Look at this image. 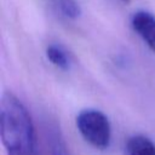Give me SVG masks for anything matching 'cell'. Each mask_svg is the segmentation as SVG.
<instances>
[{
	"label": "cell",
	"instance_id": "obj_4",
	"mask_svg": "<svg viewBox=\"0 0 155 155\" xmlns=\"http://www.w3.org/2000/svg\"><path fill=\"white\" fill-rule=\"evenodd\" d=\"M127 155H155V144L143 134H134L126 143Z\"/></svg>",
	"mask_w": 155,
	"mask_h": 155
},
{
	"label": "cell",
	"instance_id": "obj_1",
	"mask_svg": "<svg viewBox=\"0 0 155 155\" xmlns=\"http://www.w3.org/2000/svg\"><path fill=\"white\" fill-rule=\"evenodd\" d=\"M0 134L7 155H39L30 114L12 92L1 97Z\"/></svg>",
	"mask_w": 155,
	"mask_h": 155
},
{
	"label": "cell",
	"instance_id": "obj_3",
	"mask_svg": "<svg viewBox=\"0 0 155 155\" xmlns=\"http://www.w3.org/2000/svg\"><path fill=\"white\" fill-rule=\"evenodd\" d=\"M132 27L155 52V17L147 11H138L132 16Z\"/></svg>",
	"mask_w": 155,
	"mask_h": 155
},
{
	"label": "cell",
	"instance_id": "obj_5",
	"mask_svg": "<svg viewBox=\"0 0 155 155\" xmlns=\"http://www.w3.org/2000/svg\"><path fill=\"white\" fill-rule=\"evenodd\" d=\"M46 56L48 61L57 68L63 70H67L69 68V58L62 47L57 45H50L46 48Z\"/></svg>",
	"mask_w": 155,
	"mask_h": 155
},
{
	"label": "cell",
	"instance_id": "obj_7",
	"mask_svg": "<svg viewBox=\"0 0 155 155\" xmlns=\"http://www.w3.org/2000/svg\"><path fill=\"white\" fill-rule=\"evenodd\" d=\"M59 8L64 16L75 19L80 16L81 8L75 0H59Z\"/></svg>",
	"mask_w": 155,
	"mask_h": 155
},
{
	"label": "cell",
	"instance_id": "obj_8",
	"mask_svg": "<svg viewBox=\"0 0 155 155\" xmlns=\"http://www.w3.org/2000/svg\"><path fill=\"white\" fill-rule=\"evenodd\" d=\"M122 1H124V2H126V4H128V2L131 1V0H122Z\"/></svg>",
	"mask_w": 155,
	"mask_h": 155
},
{
	"label": "cell",
	"instance_id": "obj_6",
	"mask_svg": "<svg viewBox=\"0 0 155 155\" xmlns=\"http://www.w3.org/2000/svg\"><path fill=\"white\" fill-rule=\"evenodd\" d=\"M50 150L51 155H69L62 136L56 130L50 133Z\"/></svg>",
	"mask_w": 155,
	"mask_h": 155
},
{
	"label": "cell",
	"instance_id": "obj_2",
	"mask_svg": "<svg viewBox=\"0 0 155 155\" xmlns=\"http://www.w3.org/2000/svg\"><path fill=\"white\" fill-rule=\"evenodd\" d=\"M76 127L81 136L94 148L107 149L111 139V127L105 114L96 109H85L76 116Z\"/></svg>",
	"mask_w": 155,
	"mask_h": 155
}]
</instances>
